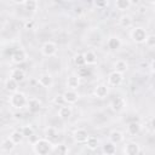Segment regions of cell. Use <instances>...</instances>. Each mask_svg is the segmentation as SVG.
I'll use <instances>...</instances> for the list:
<instances>
[{
    "label": "cell",
    "mask_w": 155,
    "mask_h": 155,
    "mask_svg": "<svg viewBox=\"0 0 155 155\" xmlns=\"http://www.w3.org/2000/svg\"><path fill=\"white\" fill-rule=\"evenodd\" d=\"M57 44L53 42V41H46L42 44L40 51H41V54L45 56V57H53L56 53H57Z\"/></svg>",
    "instance_id": "obj_4"
},
{
    "label": "cell",
    "mask_w": 155,
    "mask_h": 155,
    "mask_svg": "<svg viewBox=\"0 0 155 155\" xmlns=\"http://www.w3.org/2000/svg\"><path fill=\"white\" fill-rule=\"evenodd\" d=\"M114 70L119 71V73H125L128 70V63L126 59H117L114 62Z\"/></svg>",
    "instance_id": "obj_22"
},
{
    "label": "cell",
    "mask_w": 155,
    "mask_h": 155,
    "mask_svg": "<svg viewBox=\"0 0 155 155\" xmlns=\"http://www.w3.org/2000/svg\"><path fill=\"white\" fill-rule=\"evenodd\" d=\"M122 81H124V74L119 73L116 70H113L108 75V84L107 85L110 87H117L122 84Z\"/></svg>",
    "instance_id": "obj_5"
},
{
    "label": "cell",
    "mask_w": 155,
    "mask_h": 155,
    "mask_svg": "<svg viewBox=\"0 0 155 155\" xmlns=\"http://www.w3.org/2000/svg\"><path fill=\"white\" fill-rule=\"evenodd\" d=\"M25 0H12L13 4H17V5H23Z\"/></svg>",
    "instance_id": "obj_39"
},
{
    "label": "cell",
    "mask_w": 155,
    "mask_h": 155,
    "mask_svg": "<svg viewBox=\"0 0 155 155\" xmlns=\"http://www.w3.org/2000/svg\"><path fill=\"white\" fill-rule=\"evenodd\" d=\"M130 36L133 40V42H136V44H144V41H145L147 36H148V31L143 27H133L131 29Z\"/></svg>",
    "instance_id": "obj_3"
},
{
    "label": "cell",
    "mask_w": 155,
    "mask_h": 155,
    "mask_svg": "<svg viewBox=\"0 0 155 155\" xmlns=\"http://www.w3.org/2000/svg\"><path fill=\"white\" fill-rule=\"evenodd\" d=\"M121 45H122V42H121L120 38H117V36H110V38L107 40V46H108V48L111 50V51L119 50V48L121 47Z\"/></svg>",
    "instance_id": "obj_17"
},
{
    "label": "cell",
    "mask_w": 155,
    "mask_h": 155,
    "mask_svg": "<svg viewBox=\"0 0 155 155\" xmlns=\"http://www.w3.org/2000/svg\"><path fill=\"white\" fill-rule=\"evenodd\" d=\"M150 71L154 73V59L150 61Z\"/></svg>",
    "instance_id": "obj_40"
},
{
    "label": "cell",
    "mask_w": 155,
    "mask_h": 155,
    "mask_svg": "<svg viewBox=\"0 0 155 155\" xmlns=\"http://www.w3.org/2000/svg\"><path fill=\"white\" fill-rule=\"evenodd\" d=\"M124 133L121 132V131H119V130H113L110 133H109V140L111 142V143H114V144H119V143H121L122 140H124Z\"/></svg>",
    "instance_id": "obj_20"
},
{
    "label": "cell",
    "mask_w": 155,
    "mask_h": 155,
    "mask_svg": "<svg viewBox=\"0 0 155 155\" xmlns=\"http://www.w3.org/2000/svg\"><path fill=\"white\" fill-rule=\"evenodd\" d=\"M81 10H82L81 7H76V8H75V12H76V13H81V12H82Z\"/></svg>",
    "instance_id": "obj_41"
},
{
    "label": "cell",
    "mask_w": 155,
    "mask_h": 155,
    "mask_svg": "<svg viewBox=\"0 0 155 155\" xmlns=\"http://www.w3.org/2000/svg\"><path fill=\"white\" fill-rule=\"evenodd\" d=\"M132 24H133V19H132V17H131L130 15H127V13L122 15V16L119 18V25L122 27V28H125V29L131 28Z\"/></svg>",
    "instance_id": "obj_21"
},
{
    "label": "cell",
    "mask_w": 155,
    "mask_h": 155,
    "mask_svg": "<svg viewBox=\"0 0 155 155\" xmlns=\"http://www.w3.org/2000/svg\"><path fill=\"white\" fill-rule=\"evenodd\" d=\"M85 144H86V147H87L88 149L94 150V149H97V148L99 147V139H98L97 137H94V136H90V134H88L87 139L85 140Z\"/></svg>",
    "instance_id": "obj_25"
},
{
    "label": "cell",
    "mask_w": 155,
    "mask_h": 155,
    "mask_svg": "<svg viewBox=\"0 0 155 155\" xmlns=\"http://www.w3.org/2000/svg\"><path fill=\"white\" fill-rule=\"evenodd\" d=\"M62 97L64 99V103L65 104H75L78 101H79V93L76 90H70V88H67L63 93H62Z\"/></svg>",
    "instance_id": "obj_6"
},
{
    "label": "cell",
    "mask_w": 155,
    "mask_h": 155,
    "mask_svg": "<svg viewBox=\"0 0 155 155\" xmlns=\"http://www.w3.org/2000/svg\"><path fill=\"white\" fill-rule=\"evenodd\" d=\"M142 131V125L138 121H132L127 125V133L131 136H137Z\"/></svg>",
    "instance_id": "obj_18"
},
{
    "label": "cell",
    "mask_w": 155,
    "mask_h": 155,
    "mask_svg": "<svg viewBox=\"0 0 155 155\" xmlns=\"http://www.w3.org/2000/svg\"><path fill=\"white\" fill-rule=\"evenodd\" d=\"M73 62L74 64L79 68V67H82V65H86L85 64V58H84V53H76L73 58Z\"/></svg>",
    "instance_id": "obj_32"
},
{
    "label": "cell",
    "mask_w": 155,
    "mask_h": 155,
    "mask_svg": "<svg viewBox=\"0 0 155 155\" xmlns=\"http://www.w3.org/2000/svg\"><path fill=\"white\" fill-rule=\"evenodd\" d=\"M10 78L13 79L15 81H17L18 84H21V82H23L24 79H25V71H24L23 69H21V68H15V69L11 70Z\"/></svg>",
    "instance_id": "obj_16"
},
{
    "label": "cell",
    "mask_w": 155,
    "mask_h": 155,
    "mask_svg": "<svg viewBox=\"0 0 155 155\" xmlns=\"http://www.w3.org/2000/svg\"><path fill=\"white\" fill-rule=\"evenodd\" d=\"M10 139L17 145V144H21L22 142H23V139H24V136L22 134V132L21 131H12L11 132V134H10Z\"/></svg>",
    "instance_id": "obj_28"
},
{
    "label": "cell",
    "mask_w": 155,
    "mask_h": 155,
    "mask_svg": "<svg viewBox=\"0 0 155 155\" xmlns=\"http://www.w3.org/2000/svg\"><path fill=\"white\" fill-rule=\"evenodd\" d=\"M125 107H126V101H125L124 97H115V98L111 101V103H110L111 110H113V111H116V113L124 110Z\"/></svg>",
    "instance_id": "obj_11"
},
{
    "label": "cell",
    "mask_w": 155,
    "mask_h": 155,
    "mask_svg": "<svg viewBox=\"0 0 155 155\" xmlns=\"http://www.w3.org/2000/svg\"><path fill=\"white\" fill-rule=\"evenodd\" d=\"M38 82H39V85H40L41 87H44V88H50V87H52V85H53V78H52L51 74L44 73V74H41V75L38 78Z\"/></svg>",
    "instance_id": "obj_10"
},
{
    "label": "cell",
    "mask_w": 155,
    "mask_h": 155,
    "mask_svg": "<svg viewBox=\"0 0 155 155\" xmlns=\"http://www.w3.org/2000/svg\"><path fill=\"white\" fill-rule=\"evenodd\" d=\"M24 28L28 29V30H29V29H34V28H35V22H34L33 19H28V21L24 23Z\"/></svg>",
    "instance_id": "obj_38"
},
{
    "label": "cell",
    "mask_w": 155,
    "mask_h": 155,
    "mask_svg": "<svg viewBox=\"0 0 155 155\" xmlns=\"http://www.w3.org/2000/svg\"><path fill=\"white\" fill-rule=\"evenodd\" d=\"M108 94H109V86L107 84H98L93 90V96L99 99L105 98Z\"/></svg>",
    "instance_id": "obj_9"
},
{
    "label": "cell",
    "mask_w": 155,
    "mask_h": 155,
    "mask_svg": "<svg viewBox=\"0 0 155 155\" xmlns=\"http://www.w3.org/2000/svg\"><path fill=\"white\" fill-rule=\"evenodd\" d=\"M24 7L25 10L28 11H31V12H35L39 7V4H38V0H25L24 1Z\"/></svg>",
    "instance_id": "obj_30"
},
{
    "label": "cell",
    "mask_w": 155,
    "mask_h": 155,
    "mask_svg": "<svg viewBox=\"0 0 155 155\" xmlns=\"http://www.w3.org/2000/svg\"><path fill=\"white\" fill-rule=\"evenodd\" d=\"M51 153L58 154V155H65V154L69 153V149H68V147L64 145V144H56V145L52 147V151H51Z\"/></svg>",
    "instance_id": "obj_27"
},
{
    "label": "cell",
    "mask_w": 155,
    "mask_h": 155,
    "mask_svg": "<svg viewBox=\"0 0 155 155\" xmlns=\"http://www.w3.org/2000/svg\"><path fill=\"white\" fill-rule=\"evenodd\" d=\"M52 142L50 139L45 138H38L35 142H33V151L38 155H47L52 151Z\"/></svg>",
    "instance_id": "obj_1"
},
{
    "label": "cell",
    "mask_w": 155,
    "mask_h": 155,
    "mask_svg": "<svg viewBox=\"0 0 155 155\" xmlns=\"http://www.w3.org/2000/svg\"><path fill=\"white\" fill-rule=\"evenodd\" d=\"M27 101H28L27 96L21 91L12 92L8 97V104L13 109H22V108L27 107Z\"/></svg>",
    "instance_id": "obj_2"
},
{
    "label": "cell",
    "mask_w": 155,
    "mask_h": 155,
    "mask_svg": "<svg viewBox=\"0 0 155 155\" xmlns=\"http://www.w3.org/2000/svg\"><path fill=\"white\" fill-rule=\"evenodd\" d=\"M84 58H85V64L86 65H94L97 63V54L92 50L86 51L84 53Z\"/></svg>",
    "instance_id": "obj_19"
},
{
    "label": "cell",
    "mask_w": 155,
    "mask_h": 155,
    "mask_svg": "<svg viewBox=\"0 0 155 155\" xmlns=\"http://www.w3.org/2000/svg\"><path fill=\"white\" fill-rule=\"evenodd\" d=\"M103 153L107 155H114L116 153V144L111 143L110 140L103 145Z\"/></svg>",
    "instance_id": "obj_29"
},
{
    "label": "cell",
    "mask_w": 155,
    "mask_h": 155,
    "mask_svg": "<svg viewBox=\"0 0 155 155\" xmlns=\"http://www.w3.org/2000/svg\"><path fill=\"white\" fill-rule=\"evenodd\" d=\"M132 0H115V7L119 11H126L131 7Z\"/></svg>",
    "instance_id": "obj_26"
},
{
    "label": "cell",
    "mask_w": 155,
    "mask_h": 155,
    "mask_svg": "<svg viewBox=\"0 0 155 155\" xmlns=\"http://www.w3.org/2000/svg\"><path fill=\"white\" fill-rule=\"evenodd\" d=\"M27 107H28V109H29L30 113H38L41 109L42 104H41V101L39 98L31 97V98H29L27 101Z\"/></svg>",
    "instance_id": "obj_14"
},
{
    "label": "cell",
    "mask_w": 155,
    "mask_h": 155,
    "mask_svg": "<svg viewBox=\"0 0 155 155\" xmlns=\"http://www.w3.org/2000/svg\"><path fill=\"white\" fill-rule=\"evenodd\" d=\"M15 147H16V144L10 139V137L2 139V142H1V144H0L1 150L5 151V153H11V151L15 149Z\"/></svg>",
    "instance_id": "obj_23"
},
{
    "label": "cell",
    "mask_w": 155,
    "mask_h": 155,
    "mask_svg": "<svg viewBox=\"0 0 155 155\" xmlns=\"http://www.w3.org/2000/svg\"><path fill=\"white\" fill-rule=\"evenodd\" d=\"M109 1L108 0H93V5L97 7V8H105L108 6Z\"/></svg>",
    "instance_id": "obj_36"
},
{
    "label": "cell",
    "mask_w": 155,
    "mask_h": 155,
    "mask_svg": "<svg viewBox=\"0 0 155 155\" xmlns=\"http://www.w3.org/2000/svg\"><path fill=\"white\" fill-rule=\"evenodd\" d=\"M53 103L54 104H57V105H63V104H65L64 103V99H63V97H62V94H58V96H56L54 97V99H53Z\"/></svg>",
    "instance_id": "obj_37"
},
{
    "label": "cell",
    "mask_w": 155,
    "mask_h": 155,
    "mask_svg": "<svg viewBox=\"0 0 155 155\" xmlns=\"http://www.w3.org/2000/svg\"><path fill=\"white\" fill-rule=\"evenodd\" d=\"M27 61V53L22 48H17L13 51L12 56H11V62L15 64H22Z\"/></svg>",
    "instance_id": "obj_7"
},
{
    "label": "cell",
    "mask_w": 155,
    "mask_h": 155,
    "mask_svg": "<svg viewBox=\"0 0 155 155\" xmlns=\"http://www.w3.org/2000/svg\"><path fill=\"white\" fill-rule=\"evenodd\" d=\"M144 44H145V46H147L148 48L153 50V48L155 47V35H154V34H148V36H147Z\"/></svg>",
    "instance_id": "obj_33"
},
{
    "label": "cell",
    "mask_w": 155,
    "mask_h": 155,
    "mask_svg": "<svg viewBox=\"0 0 155 155\" xmlns=\"http://www.w3.org/2000/svg\"><path fill=\"white\" fill-rule=\"evenodd\" d=\"M71 114H73V109H71L70 104H63L58 109V117L61 120H68V119H70Z\"/></svg>",
    "instance_id": "obj_13"
},
{
    "label": "cell",
    "mask_w": 155,
    "mask_h": 155,
    "mask_svg": "<svg viewBox=\"0 0 155 155\" xmlns=\"http://www.w3.org/2000/svg\"><path fill=\"white\" fill-rule=\"evenodd\" d=\"M57 136H58V132H57V130H56L54 127H47V128L45 130V137H46L47 139H50L51 142H52L54 138H57Z\"/></svg>",
    "instance_id": "obj_31"
},
{
    "label": "cell",
    "mask_w": 155,
    "mask_h": 155,
    "mask_svg": "<svg viewBox=\"0 0 155 155\" xmlns=\"http://www.w3.org/2000/svg\"><path fill=\"white\" fill-rule=\"evenodd\" d=\"M78 75H79V78H88V76L91 75V70H90V68H87V67H85V65L79 67V69H78Z\"/></svg>",
    "instance_id": "obj_34"
},
{
    "label": "cell",
    "mask_w": 155,
    "mask_h": 155,
    "mask_svg": "<svg viewBox=\"0 0 155 155\" xmlns=\"http://www.w3.org/2000/svg\"><path fill=\"white\" fill-rule=\"evenodd\" d=\"M67 1H69V2H71V1H75V0H67Z\"/></svg>",
    "instance_id": "obj_43"
},
{
    "label": "cell",
    "mask_w": 155,
    "mask_h": 155,
    "mask_svg": "<svg viewBox=\"0 0 155 155\" xmlns=\"http://www.w3.org/2000/svg\"><path fill=\"white\" fill-rule=\"evenodd\" d=\"M145 1H147V2H149L150 5H154V4H155V0H145Z\"/></svg>",
    "instance_id": "obj_42"
},
{
    "label": "cell",
    "mask_w": 155,
    "mask_h": 155,
    "mask_svg": "<svg viewBox=\"0 0 155 155\" xmlns=\"http://www.w3.org/2000/svg\"><path fill=\"white\" fill-rule=\"evenodd\" d=\"M140 145L137 142H128L125 144L124 148V154L126 155H138L140 154Z\"/></svg>",
    "instance_id": "obj_8"
},
{
    "label": "cell",
    "mask_w": 155,
    "mask_h": 155,
    "mask_svg": "<svg viewBox=\"0 0 155 155\" xmlns=\"http://www.w3.org/2000/svg\"><path fill=\"white\" fill-rule=\"evenodd\" d=\"M21 132H22V134L24 136V137H30V136H33L34 134V130H33V127L30 126V125H25V126H23L22 127V130H21Z\"/></svg>",
    "instance_id": "obj_35"
},
{
    "label": "cell",
    "mask_w": 155,
    "mask_h": 155,
    "mask_svg": "<svg viewBox=\"0 0 155 155\" xmlns=\"http://www.w3.org/2000/svg\"><path fill=\"white\" fill-rule=\"evenodd\" d=\"M87 137H88V132L85 128H76L73 132V138L76 143H85Z\"/></svg>",
    "instance_id": "obj_15"
},
{
    "label": "cell",
    "mask_w": 155,
    "mask_h": 155,
    "mask_svg": "<svg viewBox=\"0 0 155 155\" xmlns=\"http://www.w3.org/2000/svg\"><path fill=\"white\" fill-rule=\"evenodd\" d=\"M4 87H5V90H6L7 92L12 93V92H16V91H18V82H17V81H15L13 79L8 78V79H6Z\"/></svg>",
    "instance_id": "obj_24"
},
{
    "label": "cell",
    "mask_w": 155,
    "mask_h": 155,
    "mask_svg": "<svg viewBox=\"0 0 155 155\" xmlns=\"http://www.w3.org/2000/svg\"><path fill=\"white\" fill-rule=\"evenodd\" d=\"M65 86H67V88H70V90H78V87L80 86V78H79V75L78 74H70L67 78Z\"/></svg>",
    "instance_id": "obj_12"
}]
</instances>
